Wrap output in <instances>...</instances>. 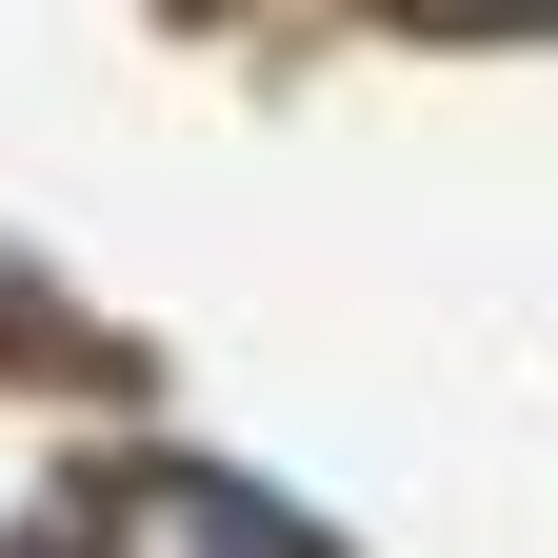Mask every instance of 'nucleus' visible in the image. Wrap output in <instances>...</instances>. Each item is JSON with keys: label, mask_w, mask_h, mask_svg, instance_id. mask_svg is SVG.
<instances>
[{"label": "nucleus", "mask_w": 558, "mask_h": 558, "mask_svg": "<svg viewBox=\"0 0 558 558\" xmlns=\"http://www.w3.org/2000/svg\"><path fill=\"white\" fill-rule=\"evenodd\" d=\"M100 538H120V558H319L279 499H240V478H120Z\"/></svg>", "instance_id": "nucleus-1"}, {"label": "nucleus", "mask_w": 558, "mask_h": 558, "mask_svg": "<svg viewBox=\"0 0 558 558\" xmlns=\"http://www.w3.org/2000/svg\"><path fill=\"white\" fill-rule=\"evenodd\" d=\"M399 21H459V40H538L558 0H399Z\"/></svg>", "instance_id": "nucleus-2"}]
</instances>
